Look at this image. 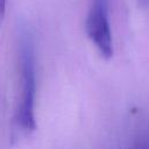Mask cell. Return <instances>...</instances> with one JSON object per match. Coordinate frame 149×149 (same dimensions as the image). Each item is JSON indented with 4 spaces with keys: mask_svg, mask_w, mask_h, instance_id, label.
<instances>
[{
    "mask_svg": "<svg viewBox=\"0 0 149 149\" xmlns=\"http://www.w3.org/2000/svg\"><path fill=\"white\" fill-rule=\"evenodd\" d=\"M17 62L20 74V95L14 115V129L17 134H29L36 129V54L31 29L21 23L17 29Z\"/></svg>",
    "mask_w": 149,
    "mask_h": 149,
    "instance_id": "cell-1",
    "label": "cell"
},
{
    "mask_svg": "<svg viewBox=\"0 0 149 149\" xmlns=\"http://www.w3.org/2000/svg\"><path fill=\"white\" fill-rule=\"evenodd\" d=\"M6 7H7V0H0V26L6 14Z\"/></svg>",
    "mask_w": 149,
    "mask_h": 149,
    "instance_id": "cell-3",
    "label": "cell"
},
{
    "mask_svg": "<svg viewBox=\"0 0 149 149\" xmlns=\"http://www.w3.org/2000/svg\"><path fill=\"white\" fill-rule=\"evenodd\" d=\"M86 33L99 54L104 58L109 59L113 56L109 0H92L86 16Z\"/></svg>",
    "mask_w": 149,
    "mask_h": 149,
    "instance_id": "cell-2",
    "label": "cell"
}]
</instances>
